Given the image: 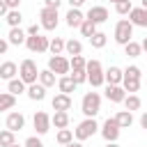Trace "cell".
I'll return each instance as SVG.
<instances>
[{
	"label": "cell",
	"mask_w": 147,
	"mask_h": 147,
	"mask_svg": "<svg viewBox=\"0 0 147 147\" xmlns=\"http://www.w3.org/2000/svg\"><path fill=\"white\" fill-rule=\"evenodd\" d=\"M133 23L129 21V18H122V21H117V25H115V44H119V46H126L131 39H133Z\"/></svg>",
	"instance_id": "cell-1"
},
{
	"label": "cell",
	"mask_w": 147,
	"mask_h": 147,
	"mask_svg": "<svg viewBox=\"0 0 147 147\" xmlns=\"http://www.w3.org/2000/svg\"><path fill=\"white\" fill-rule=\"evenodd\" d=\"M87 83L92 87H101L106 83V71L101 69V62L99 60H87Z\"/></svg>",
	"instance_id": "cell-2"
},
{
	"label": "cell",
	"mask_w": 147,
	"mask_h": 147,
	"mask_svg": "<svg viewBox=\"0 0 147 147\" xmlns=\"http://www.w3.org/2000/svg\"><path fill=\"white\" fill-rule=\"evenodd\" d=\"M80 110H83L85 117H94L101 110V96H99V92H85V96L80 101Z\"/></svg>",
	"instance_id": "cell-3"
},
{
	"label": "cell",
	"mask_w": 147,
	"mask_h": 147,
	"mask_svg": "<svg viewBox=\"0 0 147 147\" xmlns=\"http://www.w3.org/2000/svg\"><path fill=\"white\" fill-rule=\"evenodd\" d=\"M99 131V124H96V119L94 117H85L76 129H74V133H76V140H87V138H92L94 133Z\"/></svg>",
	"instance_id": "cell-4"
},
{
	"label": "cell",
	"mask_w": 147,
	"mask_h": 147,
	"mask_svg": "<svg viewBox=\"0 0 147 147\" xmlns=\"http://www.w3.org/2000/svg\"><path fill=\"white\" fill-rule=\"evenodd\" d=\"M18 74H21V78H23L28 85H32V83L39 80V69H37L34 60H23L21 67H18Z\"/></svg>",
	"instance_id": "cell-5"
},
{
	"label": "cell",
	"mask_w": 147,
	"mask_h": 147,
	"mask_svg": "<svg viewBox=\"0 0 147 147\" xmlns=\"http://www.w3.org/2000/svg\"><path fill=\"white\" fill-rule=\"evenodd\" d=\"M25 46H28L30 53H46L51 48V39L48 37H41V34H28Z\"/></svg>",
	"instance_id": "cell-6"
},
{
	"label": "cell",
	"mask_w": 147,
	"mask_h": 147,
	"mask_svg": "<svg viewBox=\"0 0 147 147\" xmlns=\"http://www.w3.org/2000/svg\"><path fill=\"white\" fill-rule=\"evenodd\" d=\"M39 18H41V28L44 30H55L57 23H60V16H57V9L55 7H44L39 11Z\"/></svg>",
	"instance_id": "cell-7"
},
{
	"label": "cell",
	"mask_w": 147,
	"mask_h": 147,
	"mask_svg": "<svg viewBox=\"0 0 147 147\" xmlns=\"http://www.w3.org/2000/svg\"><path fill=\"white\" fill-rule=\"evenodd\" d=\"M119 124H117V119L115 117H108L106 122H103V126H101V136H103V140L106 142H117V138H119Z\"/></svg>",
	"instance_id": "cell-8"
},
{
	"label": "cell",
	"mask_w": 147,
	"mask_h": 147,
	"mask_svg": "<svg viewBox=\"0 0 147 147\" xmlns=\"http://www.w3.org/2000/svg\"><path fill=\"white\" fill-rule=\"evenodd\" d=\"M48 69L55 71L57 76H67V74L71 71V60H67V57H62V55H51Z\"/></svg>",
	"instance_id": "cell-9"
},
{
	"label": "cell",
	"mask_w": 147,
	"mask_h": 147,
	"mask_svg": "<svg viewBox=\"0 0 147 147\" xmlns=\"http://www.w3.org/2000/svg\"><path fill=\"white\" fill-rule=\"evenodd\" d=\"M32 124H34V129H37V136H44V133H48V129H51L53 119L48 117V113L39 110V113H34V117H32Z\"/></svg>",
	"instance_id": "cell-10"
},
{
	"label": "cell",
	"mask_w": 147,
	"mask_h": 147,
	"mask_svg": "<svg viewBox=\"0 0 147 147\" xmlns=\"http://www.w3.org/2000/svg\"><path fill=\"white\" fill-rule=\"evenodd\" d=\"M106 99L113 101V103H124V99H126L124 85H108L106 87Z\"/></svg>",
	"instance_id": "cell-11"
},
{
	"label": "cell",
	"mask_w": 147,
	"mask_h": 147,
	"mask_svg": "<svg viewBox=\"0 0 147 147\" xmlns=\"http://www.w3.org/2000/svg\"><path fill=\"white\" fill-rule=\"evenodd\" d=\"M25 126V117H23V113H9L7 117H5V129H9V131H21Z\"/></svg>",
	"instance_id": "cell-12"
},
{
	"label": "cell",
	"mask_w": 147,
	"mask_h": 147,
	"mask_svg": "<svg viewBox=\"0 0 147 147\" xmlns=\"http://www.w3.org/2000/svg\"><path fill=\"white\" fill-rule=\"evenodd\" d=\"M85 18L94 21L96 25H99V23H106V21H108V9H106V7H101V5H94V7H90V9H87Z\"/></svg>",
	"instance_id": "cell-13"
},
{
	"label": "cell",
	"mask_w": 147,
	"mask_h": 147,
	"mask_svg": "<svg viewBox=\"0 0 147 147\" xmlns=\"http://www.w3.org/2000/svg\"><path fill=\"white\" fill-rule=\"evenodd\" d=\"M51 106H53V110H71V106H74L71 94H64V92L55 94L53 101H51Z\"/></svg>",
	"instance_id": "cell-14"
},
{
	"label": "cell",
	"mask_w": 147,
	"mask_h": 147,
	"mask_svg": "<svg viewBox=\"0 0 147 147\" xmlns=\"http://www.w3.org/2000/svg\"><path fill=\"white\" fill-rule=\"evenodd\" d=\"M129 21L138 28H147V9L140 5V7H133L131 14H129Z\"/></svg>",
	"instance_id": "cell-15"
},
{
	"label": "cell",
	"mask_w": 147,
	"mask_h": 147,
	"mask_svg": "<svg viewBox=\"0 0 147 147\" xmlns=\"http://www.w3.org/2000/svg\"><path fill=\"white\" fill-rule=\"evenodd\" d=\"M64 18H67V25H69V28H80L83 21H85V16H83V11H80L78 7H71Z\"/></svg>",
	"instance_id": "cell-16"
},
{
	"label": "cell",
	"mask_w": 147,
	"mask_h": 147,
	"mask_svg": "<svg viewBox=\"0 0 147 147\" xmlns=\"http://www.w3.org/2000/svg\"><path fill=\"white\" fill-rule=\"evenodd\" d=\"M122 80H124V71H122L119 67H108V71H106V83H108V85H122Z\"/></svg>",
	"instance_id": "cell-17"
},
{
	"label": "cell",
	"mask_w": 147,
	"mask_h": 147,
	"mask_svg": "<svg viewBox=\"0 0 147 147\" xmlns=\"http://www.w3.org/2000/svg\"><path fill=\"white\" fill-rule=\"evenodd\" d=\"M28 96H30L32 101H44V99H46V85H41V83L28 85Z\"/></svg>",
	"instance_id": "cell-18"
},
{
	"label": "cell",
	"mask_w": 147,
	"mask_h": 147,
	"mask_svg": "<svg viewBox=\"0 0 147 147\" xmlns=\"http://www.w3.org/2000/svg\"><path fill=\"white\" fill-rule=\"evenodd\" d=\"M16 74H18V67L14 64V62H2L0 64V78L2 80H11V78H16Z\"/></svg>",
	"instance_id": "cell-19"
},
{
	"label": "cell",
	"mask_w": 147,
	"mask_h": 147,
	"mask_svg": "<svg viewBox=\"0 0 147 147\" xmlns=\"http://www.w3.org/2000/svg\"><path fill=\"white\" fill-rule=\"evenodd\" d=\"M7 90L11 92V94H23V92H28V83L18 76V78H11V80H7Z\"/></svg>",
	"instance_id": "cell-20"
},
{
	"label": "cell",
	"mask_w": 147,
	"mask_h": 147,
	"mask_svg": "<svg viewBox=\"0 0 147 147\" xmlns=\"http://www.w3.org/2000/svg\"><path fill=\"white\" fill-rule=\"evenodd\" d=\"M7 39H9V44L21 46V44H25V41H28V32H23L21 28H11V30H9V34H7Z\"/></svg>",
	"instance_id": "cell-21"
},
{
	"label": "cell",
	"mask_w": 147,
	"mask_h": 147,
	"mask_svg": "<svg viewBox=\"0 0 147 147\" xmlns=\"http://www.w3.org/2000/svg\"><path fill=\"white\" fill-rule=\"evenodd\" d=\"M57 90L64 92V94H71V92L76 90V80H74L71 76H60V80H57Z\"/></svg>",
	"instance_id": "cell-22"
},
{
	"label": "cell",
	"mask_w": 147,
	"mask_h": 147,
	"mask_svg": "<svg viewBox=\"0 0 147 147\" xmlns=\"http://www.w3.org/2000/svg\"><path fill=\"white\" fill-rule=\"evenodd\" d=\"M55 129H67L69 126V113L67 110H55V115L51 117Z\"/></svg>",
	"instance_id": "cell-23"
},
{
	"label": "cell",
	"mask_w": 147,
	"mask_h": 147,
	"mask_svg": "<svg viewBox=\"0 0 147 147\" xmlns=\"http://www.w3.org/2000/svg\"><path fill=\"white\" fill-rule=\"evenodd\" d=\"M16 106V94H11L9 90L0 94V110H11Z\"/></svg>",
	"instance_id": "cell-24"
},
{
	"label": "cell",
	"mask_w": 147,
	"mask_h": 147,
	"mask_svg": "<svg viewBox=\"0 0 147 147\" xmlns=\"http://www.w3.org/2000/svg\"><path fill=\"white\" fill-rule=\"evenodd\" d=\"M115 119H117V124H119L122 129H129V126L133 124V113H131V110H119V113L115 115Z\"/></svg>",
	"instance_id": "cell-25"
},
{
	"label": "cell",
	"mask_w": 147,
	"mask_h": 147,
	"mask_svg": "<svg viewBox=\"0 0 147 147\" xmlns=\"http://www.w3.org/2000/svg\"><path fill=\"white\" fill-rule=\"evenodd\" d=\"M5 21H7V25H9V28H18V25H21V21H23V14H21L18 9H11V11L5 16Z\"/></svg>",
	"instance_id": "cell-26"
},
{
	"label": "cell",
	"mask_w": 147,
	"mask_h": 147,
	"mask_svg": "<svg viewBox=\"0 0 147 147\" xmlns=\"http://www.w3.org/2000/svg\"><path fill=\"white\" fill-rule=\"evenodd\" d=\"M39 83L46 85V87H53V85H55V71H51V69L39 71Z\"/></svg>",
	"instance_id": "cell-27"
},
{
	"label": "cell",
	"mask_w": 147,
	"mask_h": 147,
	"mask_svg": "<svg viewBox=\"0 0 147 147\" xmlns=\"http://www.w3.org/2000/svg\"><path fill=\"white\" fill-rule=\"evenodd\" d=\"M122 85H124V90H126L129 94H136V92L140 90V78H129V76H124Z\"/></svg>",
	"instance_id": "cell-28"
},
{
	"label": "cell",
	"mask_w": 147,
	"mask_h": 147,
	"mask_svg": "<svg viewBox=\"0 0 147 147\" xmlns=\"http://www.w3.org/2000/svg\"><path fill=\"white\" fill-rule=\"evenodd\" d=\"M140 106H142V101H140L138 94H126V99H124V108H126V110L133 113V110H138Z\"/></svg>",
	"instance_id": "cell-29"
},
{
	"label": "cell",
	"mask_w": 147,
	"mask_h": 147,
	"mask_svg": "<svg viewBox=\"0 0 147 147\" xmlns=\"http://www.w3.org/2000/svg\"><path fill=\"white\" fill-rule=\"evenodd\" d=\"M74 136H76V133H74L71 129H60V131H57V136H55V140L64 147V145H69V142L74 140Z\"/></svg>",
	"instance_id": "cell-30"
},
{
	"label": "cell",
	"mask_w": 147,
	"mask_h": 147,
	"mask_svg": "<svg viewBox=\"0 0 147 147\" xmlns=\"http://www.w3.org/2000/svg\"><path fill=\"white\" fill-rule=\"evenodd\" d=\"M78 30H80V34H83V37H87V39H90V37L96 32V23H94V21H90V18H85V21H83V25H80Z\"/></svg>",
	"instance_id": "cell-31"
},
{
	"label": "cell",
	"mask_w": 147,
	"mask_h": 147,
	"mask_svg": "<svg viewBox=\"0 0 147 147\" xmlns=\"http://www.w3.org/2000/svg\"><path fill=\"white\" fill-rule=\"evenodd\" d=\"M106 41H108V37H106V32H94L92 37H90V44H92V48H103L106 46Z\"/></svg>",
	"instance_id": "cell-32"
},
{
	"label": "cell",
	"mask_w": 147,
	"mask_h": 147,
	"mask_svg": "<svg viewBox=\"0 0 147 147\" xmlns=\"http://www.w3.org/2000/svg\"><path fill=\"white\" fill-rule=\"evenodd\" d=\"M64 48H67V41H64V39H60V37H53V39H51V48H48V51H51L53 55H62Z\"/></svg>",
	"instance_id": "cell-33"
},
{
	"label": "cell",
	"mask_w": 147,
	"mask_h": 147,
	"mask_svg": "<svg viewBox=\"0 0 147 147\" xmlns=\"http://www.w3.org/2000/svg\"><path fill=\"white\" fill-rule=\"evenodd\" d=\"M124 53H126L129 57H138V55L142 53V44H138V41H133V39H131V41L124 46Z\"/></svg>",
	"instance_id": "cell-34"
},
{
	"label": "cell",
	"mask_w": 147,
	"mask_h": 147,
	"mask_svg": "<svg viewBox=\"0 0 147 147\" xmlns=\"http://www.w3.org/2000/svg\"><path fill=\"white\" fill-rule=\"evenodd\" d=\"M64 51H67V55H80V53H83V44H80L78 39H69Z\"/></svg>",
	"instance_id": "cell-35"
},
{
	"label": "cell",
	"mask_w": 147,
	"mask_h": 147,
	"mask_svg": "<svg viewBox=\"0 0 147 147\" xmlns=\"http://www.w3.org/2000/svg\"><path fill=\"white\" fill-rule=\"evenodd\" d=\"M69 76L76 80V85L87 83V69H71V74H69Z\"/></svg>",
	"instance_id": "cell-36"
},
{
	"label": "cell",
	"mask_w": 147,
	"mask_h": 147,
	"mask_svg": "<svg viewBox=\"0 0 147 147\" xmlns=\"http://www.w3.org/2000/svg\"><path fill=\"white\" fill-rule=\"evenodd\" d=\"M14 142H16V138H14V131L5 129V131L0 133V145H2V147H11Z\"/></svg>",
	"instance_id": "cell-37"
},
{
	"label": "cell",
	"mask_w": 147,
	"mask_h": 147,
	"mask_svg": "<svg viewBox=\"0 0 147 147\" xmlns=\"http://www.w3.org/2000/svg\"><path fill=\"white\" fill-rule=\"evenodd\" d=\"M131 9H133L131 0H124V2H117V5H115V11H117L119 16H124V14H131Z\"/></svg>",
	"instance_id": "cell-38"
},
{
	"label": "cell",
	"mask_w": 147,
	"mask_h": 147,
	"mask_svg": "<svg viewBox=\"0 0 147 147\" xmlns=\"http://www.w3.org/2000/svg\"><path fill=\"white\" fill-rule=\"evenodd\" d=\"M87 67V60L83 55H71V69H85Z\"/></svg>",
	"instance_id": "cell-39"
},
{
	"label": "cell",
	"mask_w": 147,
	"mask_h": 147,
	"mask_svg": "<svg viewBox=\"0 0 147 147\" xmlns=\"http://www.w3.org/2000/svg\"><path fill=\"white\" fill-rule=\"evenodd\" d=\"M124 76H129V78H142V74H140V67H136V64L126 67V69H124Z\"/></svg>",
	"instance_id": "cell-40"
},
{
	"label": "cell",
	"mask_w": 147,
	"mask_h": 147,
	"mask_svg": "<svg viewBox=\"0 0 147 147\" xmlns=\"http://www.w3.org/2000/svg\"><path fill=\"white\" fill-rule=\"evenodd\" d=\"M25 147H46V145H44V142H41L37 136H30V138L25 140Z\"/></svg>",
	"instance_id": "cell-41"
},
{
	"label": "cell",
	"mask_w": 147,
	"mask_h": 147,
	"mask_svg": "<svg viewBox=\"0 0 147 147\" xmlns=\"http://www.w3.org/2000/svg\"><path fill=\"white\" fill-rule=\"evenodd\" d=\"M60 2H62V0H44V7H55V9H57Z\"/></svg>",
	"instance_id": "cell-42"
},
{
	"label": "cell",
	"mask_w": 147,
	"mask_h": 147,
	"mask_svg": "<svg viewBox=\"0 0 147 147\" xmlns=\"http://www.w3.org/2000/svg\"><path fill=\"white\" fill-rule=\"evenodd\" d=\"M39 30H41V25H37V23H34V25H30V28H28V34H39Z\"/></svg>",
	"instance_id": "cell-43"
},
{
	"label": "cell",
	"mask_w": 147,
	"mask_h": 147,
	"mask_svg": "<svg viewBox=\"0 0 147 147\" xmlns=\"http://www.w3.org/2000/svg\"><path fill=\"white\" fill-rule=\"evenodd\" d=\"M9 48V39H0V53H7Z\"/></svg>",
	"instance_id": "cell-44"
},
{
	"label": "cell",
	"mask_w": 147,
	"mask_h": 147,
	"mask_svg": "<svg viewBox=\"0 0 147 147\" xmlns=\"http://www.w3.org/2000/svg\"><path fill=\"white\" fill-rule=\"evenodd\" d=\"M5 2L9 5V9H18V2H21V0H5Z\"/></svg>",
	"instance_id": "cell-45"
},
{
	"label": "cell",
	"mask_w": 147,
	"mask_h": 147,
	"mask_svg": "<svg viewBox=\"0 0 147 147\" xmlns=\"http://www.w3.org/2000/svg\"><path fill=\"white\" fill-rule=\"evenodd\" d=\"M69 5H71V7H78V9H80V7L85 5V0H69Z\"/></svg>",
	"instance_id": "cell-46"
},
{
	"label": "cell",
	"mask_w": 147,
	"mask_h": 147,
	"mask_svg": "<svg viewBox=\"0 0 147 147\" xmlns=\"http://www.w3.org/2000/svg\"><path fill=\"white\" fill-rule=\"evenodd\" d=\"M140 126H142V129H147V113H142V115H140Z\"/></svg>",
	"instance_id": "cell-47"
},
{
	"label": "cell",
	"mask_w": 147,
	"mask_h": 147,
	"mask_svg": "<svg viewBox=\"0 0 147 147\" xmlns=\"http://www.w3.org/2000/svg\"><path fill=\"white\" fill-rule=\"evenodd\" d=\"M64 147H83V145H80V140H76V142L71 140V142H69V145H64Z\"/></svg>",
	"instance_id": "cell-48"
},
{
	"label": "cell",
	"mask_w": 147,
	"mask_h": 147,
	"mask_svg": "<svg viewBox=\"0 0 147 147\" xmlns=\"http://www.w3.org/2000/svg\"><path fill=\"white\" fill-rule=\"evenodd\" d=\"M140 44H142V51H147V37H145V39H142Z\"/></svg>",
	"instance_id": "cell-49"
},
{
	"label": "cell",
	"mask_w": 147,
	"mask_h": 147,
	"mask_svg": "<svg viewBox=\"0 0 147 147\" xmlns=\"http://www.w3.org/2000/svg\"><path fill=\"white\" fill-rule=\"evenodd\" d=\"M106 147H119L117 142H106Z\"/></svg>",
	"instance_id": "cell-50"
},
{
	"label": "cell",
	"mask_w": 147,
	"mask_h": 147,
	"mask_svg": "<svg viewBox=\"0 0 147 147\" xmlns=\"http://www.w3.org/2000/svg\"><path fill=\"white\" fill-rule=\"evenodd\" d=\"M140 5H142V7H145V9H147V0H140Z\"/></svg>",
	"instance_id": "cell-51"
},
{
	"label": "cell",
	"mask_w": 147,
	"mask_h": 147,
	"mask_svg": "<svg viewBox=\"0 0 147 147\" xmlns=\"http://www.w3.org/2000/svg\"><path fill=\"white\" fill-rule=\"evenodd\" d=\"M11 147H25V145H18V142H14V145H11Z\"/></svg>",
	"instance_id": "cell-52"
},
{
	"label": "cell",
	"mask_w": 147,
	"mask_h": 147,
	"mask_svg": "<svg viewBox=\"0 0 147 147\" xmlns=\"http://www.w3.org/2000/svg\"><path fill=\"white\" fill-rule=\"evenodd\" d=\"M110 2H115V5H117V2H124V0H110Z\"/></svg>",
	"instance_id": "cell-53"
}]
</instances>
